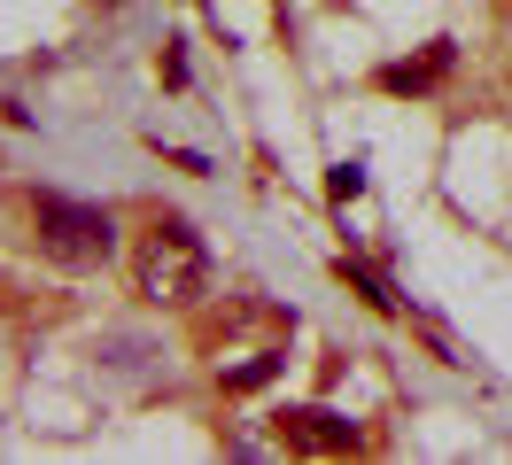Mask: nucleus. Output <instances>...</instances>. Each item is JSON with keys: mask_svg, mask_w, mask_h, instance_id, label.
Segmentation results:
<instances>
[{"mask_svg": "<svg viewBox=\"0 0 512 465\" xmlns=\"http://www.w3.org/2000/svg\"><path fill=\"white\" fill-rule=\"evenodd\" d=\"M272 434H280V442H288V450H357V442H365V434L350 427V419H334V411H280V419H272Z\"/></svg>", "mask_w": 512, "mask_h": 465, "instance_id": "nucleus-3", "label": "nucleus"}, {"mask_svg": "<svg viewBox=\"0 0 512 465\" xmlns=\"http://www.w3.org/2000/svg\"><path fill=\"white\" fill-rule=\"evenodd\" d=\"M450 62H458V47H450V39H435V47H427L419 62H388L381 86H388V93H427V86H435V78L450 70Z\"/></svg>", "mask_w": 512, "mask_h": 465, "instance_id": "nucleus-4", "label": "nucleus"}, {"mask_svg": "<svg viewBox=\"0 0 512 465\" xmlns=\"http://www.w3.org/2000/svg\"><path fill=\"white\" fill-rule=\"evenodd\" d=\"M32 225H39V248H47L55 264H101V256L117 248V225H109V210H94V202L39 194V202H32Z\"/></svg>", "mask_w": 512, "mask_h": 465, "instance_id": "nucleus-2", "label": "nucleus"}, {"mask_svg": "<svg viewBox=\"0 0 512 465\" xmlns=\"http://www.w3.org/2000/svg\"><path fill=\"white\" fill-rule=\"evenodd\" d=\"M202 287H210V248L194 241L187 217H156L132 248V295L148 310H187L202 303Z\"/></svg>", "mask_w": 512, "mask_h": 465, "instance_id": "nucleus-1", "label": "nucleus"}]
</instances>
